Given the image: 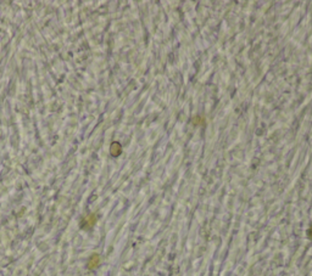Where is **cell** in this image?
<instances>
[{
  "instance_id": "cell-1",
  "label": "cell",
  "mask_w": 312,
  "mask_h": 276,
  "mask_svg": "<svg viewBox=\"0 0 312 276\" xmlns=\"http://www.w3.org/2000/svg\"><path fill=\"white\" fill-rule=\"evenodd\" d=\"M120 153H121V146H120V144L114 142V144L111 145V155H112V156H118Z\"/></svg>"
},
{
  "instance_id": "cell-2",
  "label": "cell",
  "mask_w": 312,
  "mask_h": 276,
  "mask_svg": "<svg viewBox=\"0 0 312 276\" xmlns=\"http://www.w3.org/2000/svg\"><path fill=\"white\" fill-rule=\"evenodd\" d=\"M308 232H312V228H311V229H310V231H308ZM310 236H311V238H312V234H311V235H310Z\"/></svg>"
}]
</instances>
